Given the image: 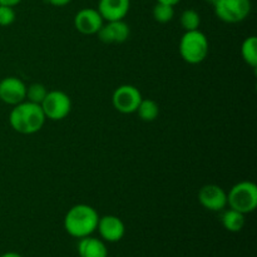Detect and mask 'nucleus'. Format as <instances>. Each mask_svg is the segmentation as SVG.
<instances>
[{"mask_svg": "<svg viewBox=\"0 0 257 257\" xmlns=\"http://www.w3.org/2000/svg\"><path fill=\"white\" fill-rule=\"evenodd\" d=\"M45 115L40 104L24 102L14 105L9 115V122L13 130L22 135H33L39 132L45 123Z\"/></svg>", "mask_w": 257, "mask_h": 257, "instance_id": "obj_1", "label": "nucleus"}, {"mask_svg": "<svg viewBox=\"0 0 257 257\" xmlns=\"http://www.w3.org/2000/svg\"><path fill=\"white\" fill-rule=\"evenodd\" d=\"M99 215L89 205H75L64 217V228L72 237L83 238L90 236L97 230Z\"/></svg>", "mask_w": 257, "mask_h": 257, "instance_id": "obj_2", "label": "nucleus"}, {"mask_svg": "<svg viewBox=\"0 0 257 257\" xmlns=\"http://www.w3.org/2000/svg\"><path fill=\"white\" fill-rule=\"evenodd\" d=\"M180 54L188 64H200L208 55V39L200 30H190L180 40Z\"/></svg>", "mask_w": 257, "mask_h": 257, "instance_id": "obj_3", "label": "nucleus"}, {"mask_svg": "<svg viewBox=\"0 0 257 257\" xmlns=\"http://www.w3.org/2000/svg\"><path fill=\"white\" fill-rule=\"evenodd\" d=\"M227 205L243 215L253 212L257 207V186L251 181L236 183L227 193Z\"/></svg>", "mask_w": 257, "mask_h": 257, "instance_id": "obj_4", "label": "nucleus"}, {"mask_svg": "<svg viewBox=\"0 0 257 257\" xmlns=\"http://www.w3.org/2000/svg\"><path fill=\"white\" fill-rule=\"evenodd\" d=\"M45 118L52 120H62L68 117L72 110V100L67 93L62 90H50L40 104Z\"/></svg>", "mask_w": 257, "mask_h": 257, "instance_id": "obj_5", "label": "nucleus"}, {"mask_svg": "<svg viewBox=\"0 0 257 257\" xmlns=\"http://www.w3.org/2000/svg\"><path fill=\"white\" fill-rule=\"evenodd\" d=\"M215 14L222 22L235 24L245 20L251 12L250 0H217L213 4Z\"/></svg>", "mask_w": 257, "mask_h": 257, "instance_id": "obj_6", "label": "nucleus"}, {"mask_svg": "<svg viewBox=\"0 0 257 257\" xmlns=\"http://www.w3.org/2000/svg\"><path fill=\"white\" fill-rule=\"evenodd\" d=\"M142 99L140 89L131 84L120 85L113 92L112 95L113 107L123 114L135 113Z\"/></svg>", "mask_w": 257, "mask_h": 257, "instance_id": "obj_7", "label": "nucleus"}, {"mask_svg": "<svg viewBox=\"0 0 257 257\" xmlns=\"http://www.w3.org/2000/svg\"><path fill=\"white\" fill-rule=\"evenodd\" d=\"M27 97V85L17 77H7L0 80V100L10 105L24 102Z\"/></svg>", "mask_w": 257, "mask_h": 257, "instance_id": "obj_8", "label": "nucleus"}, {"mask_svg": "<svg viewBox=\"0 0 257 257\" xmlns=\"http://www.w3.org/2000/svg\"><path fill=\"white\" fill-rule=\"evenodd\" d=\"M198 201L206 210L217 212L227 206V193L217 185H206L198 192Z\"/></svg>", "mask_w": 257, "mask_h": 257, "instance_id": "obj_9", "label": "nucleus"}, {"mask_svg": "<svg viewBox=\"0 0 257 257\" xmlns=\"http://www.w3.org/2000/svg\"><path fill=\"white\" fill-rule=\"evenodd\" d=\"M103 24H104V20L102 15L97 9H93V8H84L79 10L74 17L75 29L85 35L97 34Z\"/></svg>", "mask_w": 257, "mask_h": 257, "instance_id": "obj_10", "label": "nucleus"}, {"mask_svg": "<svg viewBox=\"0 0 257 257\" xmlns=\"http://www.w3.org/2000/svg\"><path fill=\"white\" fill-rule=\"evenodd\" d=\"M97 34L100 42L107 44H120L130 38L131 29L124 20H113L103 24Z\"/></svg>", "mask_w": 257, "mask_h": 257, "instance_id": "obj_11", "label": "nucleus"}, {"mask_svg": "<svg viewBox=\"0 0 257 257\" xmlns=\"http://www.w3.org/2000/svg\"><path fill=\"white\" fill-rule=\"evenodd\" d=\"M97 230L100 237L107 242H118L124 236L125 226L123 221L117 216L107 215L99 217Z\"/></svg>", "mask_w": 257, "mask_h": 257, "instance_id": "obj_12", "label": "nucleus"}, {"mask_svg": "<svg viewBox=\"0 0 257 257\" xmlns=\"http://www.w3.org/2000/svg\"><path fill=\"white\" fill-rule=\"evenodd\" d=\"M131 8V0H99L98 12L103 20H123L128 14Z\"/></svg>", "mask_w": 257, "mask_h": 257, "instance_id": "obj_13", "label": "nucleus"}, {"mask_svg": "<svg viewBox=\"0 0 257 257\" xmlns=\"http://www.w3.org/2000/svg\"><path fill=\"white\" fill-rule=\"evenodd\" d=\"M78 253L80 257H108V250L104 242L90 236L80 238L78 243Z\"/></svg>", "mask_w": 257, "mask_h": 257, "instance_id": "obj_14", "label": "nucleus"}, {"mask_svg": "<svg viewBox=\"0 0 257 257\" xmlns=\"http://www.w3.org/2000/svg\"><path fill=\"white\" fill-rule=\"evenodd\" d=\"M221 221H222V226L227 231H230V232H238L245 226V215L230 208V210L223 212Z\"/></svg>", "mask_w": 257, "mask_h": 257, "instance_id": "obj_15", "label": "nucleus"}, {"mask_svg": "<svg viewBox=\"0 0 257 257\" xmlns=\"http://www.w3.org/2000/svg\"><path fill=\"white\" fill-rule=\"evenodd\" d=\"M241 55L242 59L247 63L250 67H257V38L248 37L243 40L241 45Z\"/></svg>", "mask_w": 257, "mask_h": 257, "instance_id": "obj_16", "label": "nucleus"}, {"mask_svg": "<svg viewBox=\"0 0 257 257\" xmlns=\"http://www.w3.org/2000/svg\"><path fill=\"white\" fill-rule=\"evenodd\" d=\"M136 112L138 113L142 120L152 122L160 114V107H158L157 102H155L153 99H142Z\"/></svg>", "mask_w": 257, "mask_h": 257, "instance_id": "obj_17", "label": "nucleus"}, {"mask_svg": "<svg viewBox=\"0 0 257 257\" xmlns=\"http://www.w3.org/2000/svg\"><path fill=\"white\" fill-rule=\"evenodd\" d=\"M180 22H181V27L185 29V32L197 30L201 24V17L196 10L187 9L181 14Z\"/></svg>", "mask_w": 257, "mask_h": 257, "instance_id": "obj_18", "label": "nucleus"}, {"mask_svg": "<svg viewBox=\"0 0 257 257\" xmlns=\"http://www.w3.org/2000/svg\"><path fill=\"white\" fill-rule=\"evenodd\" d=\"M152 14L156 22L161 23V24H166V23H170L173 19V17H175V9H173L172 5L157 3L153 7Z\"/></svg>", "mask_w": 257, "mask_h": 257, "instance_id": "obj_19", "label": "nucleus"}, {"mask_svg": "<svg viewBox=\"0 0 257 257\" xmlns=\"http://www.w3.org/2000/svg\"><path fill=\"white\" fill-rule=\"evenodd\" d=\"M47 93L48 90L44 84H42V83H33L29 87H27V97H25V99L28 102L35 103V104H42Z\"/></svg>", "mask_w": 257, "mask_h": 257, "instance_id": "obj_20", "label": "nucleus"}, {"mask_svg": "<svg viewBox=\"0 0 257 257\" xmlns=\"http://www.w3.org/2000/svg\"><path fill=\"white\" fill-rule=\"evenodd\" d=\"M15 10L13 7L0 5V27H9L15 22Z\"/></svg>", "mask_w": 257, "mask_h": 257, "instance_id": "obj_21", "label": "nucleus"}, {"mask_svg": "<svg viewBox=\"0 0 257 257\" xmlns=\"http://www.w3.org/2000/svg\"><path fill=\"white\" fill-rule=\"evenodd\" d=\"M72 0H48L49 4H52L53 7H64V5H68Z\"/></svg>", "mask_w": 257, "mask_h": 257, "instance_id": "obj_22", "label": "nucleus"}, {"mask_svg": "<svg viewBox=\"0 0 257 257\" xmlns=\"http://www.w3.org/2000/svg\"><path fill=\"white\" fill-rule=\"evenodd\" d=\"M22 0H0V5H7V7H13L18 5Z\"/></svg>", "mask_w": 257, "mask_h": 257, "instance_id": "obj_23", "label": "nucleus"}, {"mask_svg": "<svg viewBox=\"0 0 257 257\" xmlns=\"http://www.w3.org/2000/svg\"><path fill=\"white\" fill-rule=\"evenodd\" d=\"M181 0H157V3H163V4H168V5H172L175 7L176 4H178Z\"/></svg>", "mask_w": 257, "mask_h": 257, "instance_id": "obj_24", "label": "nucleus"}, {"mask_svg": "<svg viewBox=\"0 0 257 257\" xmlns=\"http://www.w3.org/2000/svg\"><path fill=\"white\" fill-rule=\"evenodd\" d=\"M0 257H23V256L19 255V253H17V252H7Z\"/></svg>", "mask_w": 257, "mask_h": 257, "instance_id": "obj_25", "label": "nucleus"}, {"mask_svg": "<svg viewBox=\"0 0 257 257\" xmlns=\"http://www.w3.org/2000/svg\"><path fill=\"white\" fill-rule=\"evenodd\" d=\"M205 2H208V3H211V4H215V3L217 2V0H205Z\"/></svg>", "mask_w": 257, "mask_h": 257, "instance_id": "obj_26", "label": "nucleus"}]
</instances>
